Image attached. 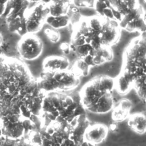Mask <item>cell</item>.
I'll return each mask as SVG.
<instances>
[{"mask_svg":"<svg viewBox=\"0 0 146 146\" xmlns=\"http://www.w3.org/2000/svg\"><path fill=\"white\" fill-rule=\"evenodd\" d=\"M140 5L139 0H95L94 9L99 16L119 23Z\"/></svg>","mask_w":146,"mask_h":146,"instance_id":"1","label":"cell"},{"mask_svg":"<svg viewBox=\"0 0 146 146\" xmlns=\"http://www.w3.org/2000/svg\"><path fill=\"white\" fill-rule=\"evenodd\" d=\"M29 3L28 0L7 1L2 17L10 32L16 33L21 36L27 34L25 16Z\"/></svg>","mask_w":146,"mask_h":146,"instance_id":"2","label":"cell"},{"mask_svg":"<svg viewBox=\"0 0 146 146\" xmlns=\"http://www.w3.org/2000/svg\"><path fill=\"white\" fill-rule=\"evenodd\" d=\"M17 48L21 58L33 60L42 54L43 44L42 40L35 34L27 33L21 36Z\"/></svg>","mask_w":146,"mask_h":146,"instance_id":"3","label":"cell"},{"mask_svg":"<svg viewBox=\"0 0 146 146\" xmlns=\"http://www.w3.org/2000/svg\"><path fill=\"white\" fill-rule=\"evenodd\" d=\"M49 15L48 5L39 2L27 10L25 16V27L27 33L36 34L46 23Z\"/></svg>","mask_w":146,"mask_h":146,"instance_id":"4","label":"cell"},{"mask_svg":"<svg viewBox=\"0 0 146 146\" xmlns=\"http://www.w3.org/2000/svg\"><path fill=\"white\" fill-rule=\"evenodd\" d=\"M52 76L59 83V90H72L80 83L79 76L68 70L53 72Z\"/></svg>","mask_w":146,"mask_h":146,"instance_id":"5","label":"cell"},{"mask_svg":"<svg viewBox=\"0 0 146 146\" xmlns=\"http://www.w3.org/2000/svg\"><path fill=\"white\" fill-rule=\"evenodd\" d=\"M108 132V129L106 125L100 124L90 125L85 132L84 139L88 143L96 145L106 139Z\"/></svg>","mask_w":146,"mask_h":146,"instance_id":"6","label":"cell"},{"mask_svg":"<svg viewBox=\"0 0 146 146\" xmlns=\"http://www.w3.org/2000/svg\"><path fill=\"white\" fill-rule=\"evenodd\" d=\"M70 66L68 59L64 56H50L46 58L43 62L44 71L55 72L68 70Z\"/></svg>","mask_w":146,"mask_h":146,"instance_id":"7","label":"cell"},{"mask_svg":"<svg viewBox=\"0 0 146 146\" xmlns=\"http://www.w3.org/2000/svg\"><path fill=\"white\" fill-rule=\"evenodd\" d=\"M72 4L70 0H58L48 3L49 15L53 17L66 15Z\"/></svg>","mask_w":146,"mask_h":146,"instance_id":"8","label":"cell"},{"mask_svg":"<svg viewBox=\"0 0 146 146\" xmlns=\"http://www.w3.org/2000/svg\"><path fill=\"white\" fill-rule=\"evenodd\" d=\"M128 125L140 134L145 133L146 130L145 116L143 113H135L128 117Z\"/></svg>","mask_w":146,"mask_h":146,"instance_id":"9","label":"cell"},{"mask_svg":"<svg viewBox=\"0 0 146 146\" xmlns=\"http://www.w3.org/2000/svg\"><path fill=\"white\" fill-rule=\"evenodd\" d=\"M96 105L97 106V113H104L110 111L114 106L111 92H108L101 96Z\"/></svg>","mask_w":146,"mask_h":146,"instance_id":"10","label":"cell"},{"mask_svg":"<svg viewBox=\"0 0 146 146\" xmlns=\"http://www.w3.org/2000/svg\"><path fill=\"white\" fill-rule=\"evenodd\" d=\"M46 23L55 29L64 28L70 24L69 18L67 14L58 17H53L48 15L47 17Z\"/></svg>","mask_w":146,"mask_h":146,"instance_id":"11","label":"cell"},{"mask_svg":"<svg viewBox=\"0 0 146 146\" xmlns=\"http://www.w3.org/2000/svg\"><path fill=\"white\" fill-rule=\"evenodd\" d=\"M115 81V88L116 89L118 93L121 95L127 94L133 87L131 84L128 82L120 74L116 78Z\"/></svg>","mask_w":146,"mask_h":146,"instance_id":"12","label":"cell"},{"mask_svg":"<svg viewBox=\"0 0 146 146\" xmlns=\"http://www.w3.org/2000/svg\"><path fill=\"white\" fill-rule=\"evenodd\" d=\"M90 67L88 66L85 62L80 58H78L74 63L72 71L78 76H87L90 71Z\"/></svg>","mask_w":146,"mask_h":146,"instance_id":"13","label":"cell"},{"mask_svg":"<svg viewBox=\"0 0 146 146\" xmlns=\"http://www.w3.org/2000/svg\"><path fill=\"white\" fill-rule=\"evenodd\" d=\"M67 14L69 18L70 23L72 25V26L77 24L83 17L78 7L72 3L71 4Z\"/></svg>","mask_w":146,"mask_h":146,"instance_id":"14","label":"cell"},{"mask_svg":"<svg viewBox=\"0 0 146 146\" xmlns=\"http://www.w3.org/2000/svg\"><path fill=\"white\" fill-rule=\"evenodd\" d=\"M128 112H126L121 110L118 106L113 109L112 117V119L116 121H121L127 117Z\"/></svg>","mask_w":146,"mask_h":146,"instance_id":"15","label":"cell"},{"mask_svg":"<svg viewBox=\"0 0 146 146\" xmlns=\"http://www.w3.org/2000/svg\"><path fill=\"white\" fill-rule=\"evenodd\" d=\"M44 34L47 36L49 40L52 43H56L59 42L60 38V33L54 29L47 28L44 31Z\"/></svg>","mask_w":146,"mask_h":146,"instance_id":"16","label":"cell"},{"mask_svg":"<svg viewBox=\"0 0 146 146\" xmlns=\"http://www.w3.org/2000/svg\"><path fill=\"white\" fill-rule=\"evenodd\" d=\"M72 4L76 7H86L94 8L95 0H71Z\"/></svg>","mask_w":146,"mask_h":146,"instance_id":"17","label":"cell"},{"mask_svg":"<svg viewBox=\"0 0 146 146\" xmlns=\"http://www.w3.org/2000/svg\"><path fill=\"white\" fill-rule=\"evenodd\" d=\"M118 106L123 111L128 112L129 110L131 109L132 106V103L131 101H129L128 99H121L118 104Z\"/></svg>","mask_w":146,"mask_h":146,"instance_id":"18","label":"cell"},{"mask_svg":"<svg viewBox=\"0 0 146 146\" xmlns=\"http://www.w3.org/2000/svg\"><path fill=\"white\" fill-rule=\"evenodd\" d=\"M60 49L62 50V51L63 52L64 54L68 55L70 53L71 48H70V43L64 42L60 44Z\"/></svg>","mask_w":146,"mask_h":146,"instance_id":"19","label":"cell"},{"mask_svg":"<svg viewBox=\"0 0 146 146\" xmlns=\"http://www.w3.org/2000/svg\"><path fill=\"white\" fill-rule=\"evenodd\" d=\"M60 146H78L75 142L68 137L64 139L61 143Z\"/></svg>","mask_w":146,"mask_h":146,"instance_id":"20","label":"cell"},{"mask_svg":"<svg viewBox=\"0 0 146 146\" xmlns=\"http://www.w3.org/2000/svg\"><path fill=\"white\" fill-rule=\"evenodd\" d=\"M7 1L8 0H0V17L3 15Z\"/></svg>","mask_w":146,"mask_h":146,"instance_id":"21","label":"cell"},{"mask_svg":"<svg viewBox=\"0 0 146 146\" xmlns=\"http://www.w3.org/2000/svg\"><path fill=\"white\" fill-rule=\"evenodd\" d=\"M64 100L66 102V103L68 104V106L70 105L71 104H72L73 103V102H74V100H73L72 98H71V96L70 95H66Z\"/></svg>","mask_w":146,"mask_h":146,"instance_id":"22","label":"cell"},{"mask_svg":"<svg viewBox=\"0 0 146 146\" xmlns=\"http://www.w3.org/2000/svg\"><path fill=\"white\" fill-rule=\"evenodd\" d=\"M30 2H35V3H39L42 2L46 4H48L51 2L52 0H28Z\"/></svg>","mask_w":146,"mask_h":146,"instance_id":"23","label":"cell"},{"mask_svg":"<svg viewBox=\"0 0 146 146\" xmlns=\"http://www.w3.org/2000/svg\"><path fill=\"white\" fill-rule=\"evenodd\" d=\"M117 128V126L116 124L115 123H112L110 124V129L112 131H115L116 129Z\"/></svg>","mask_w":146,"mask_h":146,"instance_id":"24","label":"cell"},{"mask_svg":"<svg viewBox=\"0 0 146 146\" xmlns=\"http://www.w3.org/2000/svg\"><path fill=\"white\" fill-rule=\"evenodd\" d=\"M3 36L1 34V33H0V47L3 44Z\"/></svg>","mask_w":146,"mask_h":146,"instance_id":"25","label":"cell"},{"mask_svg":"<svg viewBox=\"0 0 146 146\" xmlns=\"http://www.w3.org/2000/svg\"><path fill=\"white\" fill-rule=\"evenodd\" d=\"M88 146H96V145L92 144V143H88Z\"/></svg>","mask_w":146,"mask_h":146,"instance_id":"26","label":"cell"}]
</instances>
